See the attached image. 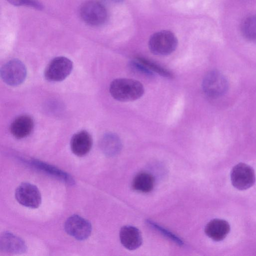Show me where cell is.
<instances>
[{"label": "cell", "instance_id": "6da1fadb", "mask_svg": "<svg viewBox=\"0 0 256 256\" xmlns=\"http://www.w3.org/2000/svg\"><path fill=\"white\" fill-rule=\"evenodd\" d=\"M144 89L139 81L126 78L113 80L110 86V92L112 97L120 102L134 101L141 98Z\"/></svg>", "mask_w": 256, "mask_h": 256}, {"label": "cell", "instance_id": "7a4b0ae2", "mask_svg": "<svg viewBox=\"0 0 256 256\" xmlns=\"http://www.w3.org/2000/svg\"><path fill=\"white\" fill-rule=\"evenodd\" d=\"M150 51L158 56H167L173 52L178 46L175 35L168 30H161L154 34L150 38Z\"/></svg>", "mask_w": 256, "mask_h": 256}, {"label": "cell", "instance_id": "3957f363", "mask_svg": "<svg viewBox=\"0 0 256 256\" xmlns=\"http://www.w3.org/2000/svg\"><path fill=\"white\" fill-rule=\"evenodd\" d=\"M80 15L82 20L92 26H99L106 22L108 12L100 2L90 0L85 2L80 8Z\"/></svg>", "mask_w": 256, "mask_h": 256}, {"label": "cell", "instance_id": "277c9868", "mask_svg": "<svg viewBox=\"0 0 256 256\" xmlns=\"http://www.w3.org/2000/svg\"><path fill=\"white\" fill-rule=\"evenodd\" d=\"M202 88L208 96L217 98L226 92L228 82L224 76L220 72L211 70L204 76L202 82Z\"/></svg>", "mask_w": 256, "mask_h": 256}, {"label": "cell", "instance_id": "5b68a950", "mask_svg": "<svg viewBox=\"0 0 256 256\" xmlns=\"http://www.w3.org/2000/svg\"><path fill=\"white\" fill-rule=\"evenodd\" d=\"M232 185L238 190H246L252 187L256 182L254 171L250 166L240 162L235 165L230 172Z\"/></svg>", "mask_w": 256, "mask_h": 256}, {"label": "cell", "instance_id": "8992f818", "mask_svg": "<svg viewBox=\"0 0 256 256\" xmlns=\"http://www.w3.org/2000/svg\"><path fill=\"white\" fill-rule=\"evenodd\" d=\"M0 76L6 84L16 86L22 83L26 76V69L20 60H12L1 68Z\"/></svg>", "mask_w": 256, "mask_h": 256}, {"label": "cell", "instance_id": "52a82bcc", "mask_svg": "<svg viewBox=\"0 0 256 256\" xmlns=\"http://www.w3.org/2000/svg\"><path fill=\"white\" fill-rule=\"evenodd\" d=\"M72 62L64 56H58L49 63L44 72L46 78L51 82H60L64 80L72 70Z\"/></svg>", "mask_w": 256, "mask_h": 256}, {"label": "cell", "instance_id": "ba28073f", "mask_svg": "<svg viewBox=\"0 0 256 256\" xmlns=\"http://www.w3.org/2000/svg\"><path fill=\"white\" fill-rule=\"evenodd\" d=\"M15 197L20 204L31 208H38L42 202L41 194L38 188L29 182H22L18 186Z\"/></svg>", "mask_w": 256, "mask_h": 256}, {"label": "cell", "instance_id": "9c48e42d", "mask_svg": "<svg viewBox=\"0 0 256 256\" xmlns=\"http://www.w3.org/2000/svg\"><path fill=\"white\" fill-rule=\"evenodd\" d=\"M64 227L68 234L80 240L88 238L92 230L90 222L77 214L70 216L66 220Z\"/></svg>", "mask_w": 256, "mask_h": 256}, {"label": "cell", "instance_id": "30bf717a", "mask_svg": "<svg viewBox=\"0 0 256 256\" xmlns=\"http://www.w3.org/2000/svg\"><path fill=\"white\" fill-rule=\"evenodd\" d=\"M0 250L6 253L17 254L24 252L26 246L20 237L10 232H4L0 238Z\"/></svg>", "mask_w": 256, "mask_h": 256}, {"label": "cell", "instance_id": "8fae6325", "mask_svg": "<svg viewBox=\"0 0 256 256\" xmlns=\"http://www.w3.org/2000/svg\"><path fill=\"white\" fill-rule=\"evenodd\" d=\"M120 238L122 246L129 250H134L142 244V238L140 231L131 226L122 227L120 232Z\"/></svg>", "mask_w": 256, "mask_h": 256}, {"label": "cell", "instance_id": "7c38bea8", "mask_svg": "<svg viewBox=\"0 0 256 256\" xmlns=\"http://www.w3.org/2000/svg\"><path fill=\"white\" fill-rule=\"evenodd\" d=\"M92 140L90 134L85 130L75 134L70 140V148L76 156H82L86 155L90 150Z\"/></svg>", "mask_w": 256, "mask_h": 256}, {"label": "cell", "instance_id": "4fadbf2b", "mask_svg": "<svg viewBox=\"0 0 256 256\" xmlns=\"http://www.w3.org/2000/svg\"><path fill=\"white\" fill-rule=\"evenodd\" d=\"M230 231L228 222L222 219L215 218L210 221L206 226L204 232L206 236L214 241L224 240Z\"/></svg>", "mask_w": 256, "mask_h": 256}, {"label": "cell", "instance_id": "5bb4252c", "mask_svg": "<svg viewBox=\"0 0 256 256\" xmlns=\"http://www.w3.org/2000/svg\"><path fill=\"white\" fill-rule=\"evenodd\" d=\"M34 123L32 118L28 115H22L16 118L10 126L11 134L17 138L28 136L32 132Z\"/></svg>", "mask_w": 256, "mask_h": 256}, {"label": "cell", "instance_id": "9a60e30c", "mask_svg": "<svg viewBox=\"0 0 256 256\" xmlns=\"http://www.w3.org/2000/svg\"><path fill=\"white\" fill-rule=\"evenodd\" d=\"M100 145L103 153L108 156L117 155L122 148V143L119 136L112 132L106 133L103 136Z\"/></svg>", "mask_w": 256, "mask_h": 256}, {"label": "cell", "instance_id": "2e32d148", "mask_svg": "<svg viewBox=\"0 0 256 256\" xmlns=\"http://www.w3.org/2000/svg\"><path fill=\"white\" fill-rule=\"evenodd\" d=\"M30 162L36 168L59 178L68 184H74V180L70 175L55 166L36 160H31Z\"/></svg>", "mask_w": 256, "mask_h": 256}, {"label": "cell", "instance_id": "e0dca14e", "mask_svg": "<svg viewBox=\"0 0 256 256\" xmlns=\"http://www.w3.org/2000/svg\"><path fill=\"white\" fill-rule=\"evenodd\" d=\"M154 186V178L152 175L147 172H140L134 178L132 188L138 192H148L152 190Z\"/></svg>", "mask_w": 256, "mask_h": 256}, {"label": "cell", "instance_id": "ac0fdd59", "mask_svg": "<svg viewBox=\"0 0 256 256\" xmlns=\"http://www.w3.org/2000/svg\"><path fill=\"white\" fill-rule=\"evenodd\" d=\"M242 32L248 40H256V16L247 18L242 26Z\"/></svg>", "mask_w": 256, "mask_h": 256}, {"label": "cell", "instance_id": "d6986e66", "mask_svg": "<svg viewBox=\"0 0 256 256\" xmlns=\"http://www.w3.org/2000/svg\"><path fill=\"white\" fill-rule=\"evenodd\" d=\"M136 58L152 73L158 74L164 78H172L173 77V75L170 72L159 64L142 57H137Z\"/></svg>", "mask_w": 256, "mask_h": 256}, {"label": "cell", "instance_id": "ffe728a7", "mask_svg": "<svg viewBox=\"0 0 256 256\" xmlns=\"http://www.w3.org/2000/svg\"><path fill=\"white\" fill-rule=\"evenodd\" d=\"M147 224L152 227L153 228L156 230L158 231L160 234H163L164 236L166 237L168 239L170 240L176 244L178 246H183L184 242L183 241L177 236L176 235L170 232L166 229L162 227L160 225L155 223L154 222H152V220H146Z\"/></svg>", "mask_w": 256, "mask_h": 256}, {"label": "cell", "instance_id": "44dd1931", "mask_svg": "<svg viewBox=\"0 0 256 256\" xmlns=\"http://www.w3.org/2000/svg\"><path fill=\"white\" fill-rule=\"evenodd\" d=\"M11 4L16 6H25L41 9L42 6L37 0H7Z\"/></svg>", "mask_w": 256, "mask_h": 256}, {"label": "cell", "instance_id": "7402d4cb", "mask_svg": "<svg viewBox=\"0 0 256 256\" xmlns=\"http://www.w3.org/2000/svg\"><path fill=\"white\" fill-rule=\"evenodd\" d=\"M104 0L107 2H108L116 4V3H119L121 2H122L123 0Z\"/></svg>", "mask_w": 256, "mask_h": 256}]
</instances>
